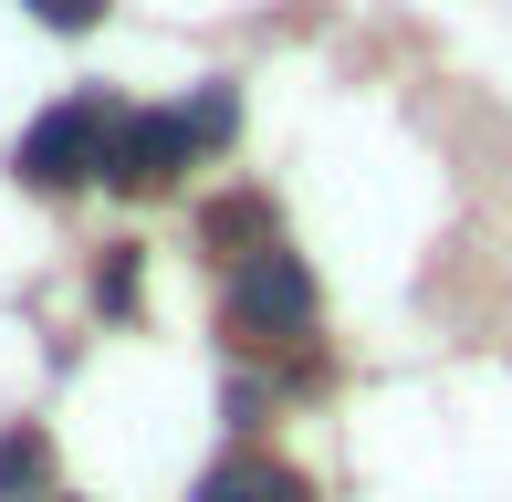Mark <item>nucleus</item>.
Returning <instances> with one entry per match:
<instances>
[{
	"instance_id": "obj_3",
	"label": "nucleus",
	"mask_w": 512,
	"mask_h": 502,
	"mask_svg": "<svg viewBox=\"0 0 512 502\" xmlns=\"http://www.w3.org/2000/svg\"><path fill=\"white\" fill-rule=\"evenodd\" d=\"M189 157H199V147H189V126H178V116H115V126H105V189L147 199V189H168Z\"/></svg>"
},
{
	"instance_id": "obj_8",
	"label": "nucleus",
	"mask_w": 512,
	"mask_h": 502,
	"mask_svg": "<svg viewBox=\"0 0 512 502\" xmlns=\"http://www.w3.org/2000/svg\"><path fill=\"white\" fill-rule=\"evenodd\" d=\"M209 241H262V199H220V210H209Z\"/></svg>"
},
{
	"instance_id": "obj_5",
	"label": "nucleus",
	"mask_w": 512,
	"mask_h": 502,
	"mask_svg": "<svg viewBox=\"0 0 512 502\" xmlns=\"http://www.w3.org/2000/svg\"><path fill=\"white\" fill-rule=\"evenodd\" d=\"M178 126H189V147H230V126H241V105H230V84H199V95L178 105Z\"/></svg>"
},
{
	"instance_id": "obj_1",
	"label": "nucleus",
	"mask_w": 512,
	"mask_h": 502,
	"mask_svg": "<svg viewBox=\"0 0 512 502\" xmlns=\"http://www.w3.org/2000/svg\"><path fill=\"white\" fill-rule=\"evenodd\" d=\"M105 126H115L105 95L53 105V116L21 136V189H84V178H105Z\"/></svg>"
},
{
	"instance_id": "obj_6",
	"label": "nucleus",
	"mask_w": 512,
	"mask_h": 502,
	"mask_svg": "<svg viewBox=\"0 0 512 502\" xmlns=\"http://www.w3.org/2000/svg\"><path fill=\"white\" fill-rule=\"evenodd\" d=\"M42 492V429H0V502Z\"/></svg>"
},
{
	"instance_id": "obj_9",
	"label": "nucleus",
	"mask_w": 512,
	"mask_h": 502,
	"mask_svg": "<svg viewBox=\"0 0 512 502\" xmlns=\"http://www.w3.org/2000/svg\"><path fill=\"white\" fill-rule=\"evenodd\" d=\"M95 304H105V314H126V304H136V262H126V251L95 272Z\"/></svg>"
},
{
	"instance_id": "obj_2",
	"label": "nucleus",
	"mask_w": 512,
	"mask_h": 502,
	"mask_svg": "<svg viewBox=\"0 0 512 502\" xmlns=\"http://www.w3.org/2000/svg\"><path fill=\"white\" fill-rule=\"evenodd\" d=\"M230 325L241 335H304L314 325V272L293 262V251H241V272H230Z\"/></svg>"
},
{
	"instance_id": "obj_7",
	"label": "nucleus",
	"mask_w": 512,
	"mask_h": 502,
	"mask_svg": "<svg viewBox=\"0 0 512 502\" xmlns=\"http://www.w3.org/2000/svg\"><path fill=\"white\" fill-rule=\"evenodd\" d=\"M21 11H32V21H53V32H95V21H105V0H21Z\"/></svg>"
},
{
	"instance_id": "obj_4",
	"label": "nucleus",
	"mask_w": 512,
	"mask_h": 502,
	"mask_svg": "<svg viewBox=\"0 0 512 502\" xmlns=\"http://www.w3.org/2000/svg\"><path fill=\"white\" fill-rule=\"evenodd\" d=\"M189 502H314V482L304 471H283V461H220V471H199V492Z\"/></svg>"
}]
</instances>
